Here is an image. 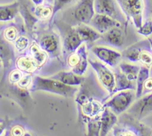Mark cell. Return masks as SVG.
Instances as JSON below:
<instances>
[{
	"label": "cell",
	"mask_w": 152,
	"mask_h": 136,
	"mask_svg": "<svg viewBox=\"0 0 152 136\" xmlns=\"http://www.w3.org/2000/svg\"><path fill=\"white\" fill-rule=\"evenodd\" d=\"M16 66L23 74H33L39 67L30 55H21L16 61Z\"/></svg>",
	"instance_id": "18"
},
{
	"label": "cell",
	"mask_w": 152,
	"mask_h": 136,
	"mask_svg": "<svg viewBox=\"0 0 152 136\" xmlns=\"http://www.w3.org/2000/svg\"><path fill=\"white\" fill-rule=\"evenodd\" d=\"M150 76L152 78V64L150 66Z\"/></svg>",
	"instance_id": "40"
},
{
	"label": "cell",
	"mask_w": 152,
	"mask_h": 136,
	"mask_svg": "<svg viewBox=\"0 0 152 136\" xmlns=\"http://www.w3.org/2000/svg\"><path fill=\"white\" fill-rule=\"evenodd\" d=\"M88 61L89 64L96 72L100 84L108 92L109 96H112L116 88V77L113 71H111L102 61L93 60L91 58H89Z\"/></svg>",
	"instance_id": "2"
},
{
	"label": "cell",
	"mask_w": 152,
	"mask_h": 136,
	"mask_svg": "<svg viewBox=\"0 0 152 136\" xmlns=\"http://www.w3.org/2000/svg\"><path fill=\"white\" fill-rule=\"evenodd\" d=\"M130 112L137 118H142L151 113L152 92L138 98L137 102L131 106Z\"/></svg>",
	"instance_id": "11"
},
{
	"label": "cell",
	"mask_w": 152,
	"mask_h": 136,
	"mask_svg": "<svg viewBox=\"0 0 152 136\" xmlns=\"http://www.w3.org/2000/svg\"><path fill=\"white\" fill-rule=\"evenodd\" d=\"M139 61L141 62L143 65L150 67L152 64V54L148 49H144L142 51V52L140 55V58Z\"/></svg>",
	"instance_id": "31"
},
{
	"label": "cell",
	"mask_w": 152,
	"mask_h": 136,
	"mask_svg": "<svg viewBox=\"0 0 152 136\" xmlns=\"http://www.w3.org/2000/svg\"><path fill=\"white\" fill-rule=\"evenodd\" d=\"M96 42L102 45H107L112 47L121 49L124 46L125 37L120 28L114 27L102 34L100 38Z\"/></svg>",
	"instance_id": "10"
},
{
	"label": "cell",
	"mask_w": 152,
	"mask_h": 136,
	"mask_svg": "<svg viewBox=\"0 0 152 136\" xmlns=\"http://www.w3.org/2000/svg\"><path fill=\"white\" fill-rule=\"evenodd\" d=\"M144 91H146L145 93L152 92V78H148L144 83L143 85V93ZM142 93V94H143Z\"/></svg>",
	"instance_id": "36"
},
{
	"label": "cell",
	"mask_w": 152,
	"mask_h": 136,
	"mask_svg": "<svg viewBox=\"0 0 152 136\" xmlns=\"http://www.w3.org/2000/svg\"><path fill=\"white\" fill-rule=\"evenodd\" d=\"M51 78L55 79L61 82L64 84L74 87H78L82 85L84 81V77L83 76H79L75 74L72 71H62L53 76H51Z\"/></svg>",
	"instance_id": "14"
},
{
	"label": "cell",
	"mask_w": 152,
	"mask_h": 136,
	"mask_svg": "<svg viewBox=\"0 0 152 136\" xmlns=\"http://www.w3.org/2000/svg\"><path fill=\"white\" fill-rule=\"evenodd\" d=\"M31 91L50 92L55 94L64 96H71L78 91V87L66 85L58 80L51 77H43L35 76L32 80V83L28 89Z\"/></svg>",
	"instance_id": "1"
},
{
	"label": "cell",
	"mask_w": 152,
	"mask_h": 136,
	"mask_svg": "<svg viewBox=\"0 0 152 136\" xmlns=\"http://www.w3.org/2000/svg\"><path fill=\"white\" fill-rule=\"evenodd\" d=\"M94 9L96 14L109 16L119 23L126 20L116 0H95Z\"/></svg>",
	"instance_id": "6"
},
{
	"label": "cell",
	"mask_w": 152,
	"mask_h": 136,
	"mask_svg": "<svg viewBox=\"0 0 152 136\" xmlns=\"http://www.w3.org/2000/svg\"><path fill=\"white\" fill-rule=\"evenodd\" d=\"M116 77V88L114 90V93L121 90H133L136 91V82L131 81L126 77V76L122 74L120 70L118 68L117 71H113Z\"/></svg>",
	"instance_id": "16"
},
{
	"label": "cell",
	"mask_w": 152,
	"mask_h": 136,
	"mask_svg": "<svg viewBox=\"0 0 152 136\" xmlns=\"http://www.w3.org/2000/svg\"><path fill=\"white\" fill-rule=\"evenodd\" d=\"M114 135L115 136H137L133 132L123 129H116L114 132Z\"/></svg>",
	"instance_id": "34"
},
{
	"label": "cell",
	"mask_w": 152,
	"mask_h": 136,
	"mask_svg": "<svg viewBox=\"0 0 152 136\" xmlns=\"http://www.w3.org/2000/svg\"><path fill=\"white\" fill-rule=\"evenodd\" d=\"M94 2L95 0H78L72 11V17L76 25L80 23L90 25L96 14Z\"/></svg>",
	"instance_id": "5"
},
{
	"label": "cell",
	"mask_w": 152,
	"mask_h": 136,
	"mask_svg": "<svg viewBox=\"0 0 152 136\" xmlns=\"http://www.w3.org/2000/svg\"><path fill=\"white\" fill-rule=\"evenodd\" d=\"M66 32L63 37V50L64 53L68 56L70 54L76 52L77 49L84 43L78 32H76L75 26H69L66 28Z\"/></svg>",
	"instance_id": "9"
},
{
	"label": "cell",
	"mask_w": 152,
	"mask_h": 136,
	"mask_svg": "<svg viewBox=\"0 0 152 136\" xmlns=\"http://www.w3.org/2000/svg\"><path fill=\"white\" fill-rule=\"evenodd\" d=\"M127 21L132 20L136 28L139 29L143 23L142 0H116Z\"/></svg>",
	"instance_id": "3"
},
{
	"label": "cell",
	"mask_w": 152,
	"mask_h": 136,
	"mask_svg": "<svg viewBox=\"0 0 152 136\" xmlns=\"http://www.w3.org/2000/svg\"><path fill=\"white\" fill-rule=\"evenodd\" d=\"M29 54H30V56L34 60L39 68L46 63L49 56L48 54L45 51H43L36 43L31 44L29 47Z\"/></svg>",
	"instance_id": "24"
},
{
	"label": "cell",
	"mask_w": 152,
	"mask_h": 136,
	"mask_svg": "<svg viewBox=\"0 0 152 136\" xmlns=\"http://www.w3.org/2000/svg\"><path fill=\"white\" fill-rule=\"evenodd\" d=\"M0 57L3 60V65L7 67L14 58V51L8 41L0 35Z\"/></svg>",
	"instance_id": "22"
},
{
	"label": "cell",
	"mask_w": 152,
	"mask_h": 136,
	"mask_svg": "<svg viewBox=\"0 0 152 136\" xmlns=\"http://www.w3.org/2000/svg\"><path fill=\"white\" fill-rule=\"evenodd\" d=\"M19 11V2H14L8 5H0V22L11 21L15 18Z\"/></svg>",
	"instance_id": "17"
},
{
	"label": "cell",
	"mask_w": 152,
	"mask_h": 136,
	"mask_svg": "<svg viewBox=\"0 0 152 136\" xmlns=\"http://www.w3.org/2000/svg\"><path fill=\"white\" fill-rule=\"evenodd\" d=\"M150 76V68L147 66L142 65L140 67L137 80H136V99L142 96L143 85L144 83Z\"/></svg>",
	"instance_id": "25"
},
{
	"label": "cell",
	"mask_w": 152,
	"mask_h": 136,
	"mask_svg": "<svg viewBox=\"0 0 152 136\" xmlns=\"http://www.w3.org/2000/svg\"><path fill=\"white\" fill-rule=\"evenodd\" d=\"M32 80H33V78L30 74H23L21 79L18 82L17 85L21 88L27 89V87H30L32 83Z\"/></svg>",
	"instance_id": "33"
},
{
	"label": "cell",
	"mask_w": 152,
	"mask_h": 136,
	"mask_svg": "<svg viewBox=\"0 0 152 136\" xmlns=\"http://www.w3.org/2000/svg\"><path fill=\"white\" fill-rule=\"evenodd\" d=\"M112 97L104 104L116 114L123 112L131 106L136 99V91L133 90H121L112 95Z\"/></svg>",
	"instance_id": "4"
},
{
	"label": "cell",
	"mask_w": 152,
	"mask_h": 136,
	"mask_svg": "<svg viewBox=\"0 0 152 136\" xmlns=\"http://www.w3.org/2000/svg\"><path fill=\"white\" fill-rule=\"evenodd\" d=\"M78 0H54L53 6H52L53 11H52V17H51V20H52V19L55 17L57 13L59 12L61 10L64 9L66 7H69L70 5L75 3Z\"/></svg>",
	"instance_id": "27"
},
{
	"label": "cell",
	"mask_w": 152,
	"mask_h": 136,
	"mask_svg": "<svg viewBox=\"0 0 152 136\" xmlns=\"http://www.w3.org/2000/svg\"><path fill=\"white\" fill-rule=\"evenodd\" d=\"M5 124H4L3 123H0V136L3 134L4 131H5Z\"/></svg>",
	"instance_id": "38"
},
{
	"label": "cell",
	"mask_w": 152,
	"mask_h": 136,
	"mask_svg": "<svg viewBox=\"0 0 152 136\" xmlns=\"http://www.w3.org/2000/svg\"><path fill=\"white\" fill-rule=\"evenodd\" d=\"M47 1H49V2H54V0H47Z\"/></svg>",
	"instance_id": "42"
},
{
	"label": "cell",
	"mask_w": 152,
	"mask_h": 136,
	"mask_svg": "<svg viewBox=\"0 0 152 136\" xmlns=\"http://www.w3.org/2000/svg\"><path fill=\"white\" fill-rule=\"evenodd\" d=\"M2 37L8 43L14 42L18 37V30L14 26H8L4 29Z\"/></svg>",
	"instance_id": "28"
},
{
	"label": "cell",
	"mask_w": 152,
	"mask_h": 136,
	"mask_svg": "<svg viewBox=\"0 0 152 136\" xmlns=\"http://www.w3.org/2000/svg\"><path fill=\"white\" fill-rule=\"evenodd\" d=\"M24 134V130L20 126H16L13 127L11 131V136H23Z\"/></svg>",
	"instance_id": "35"
},
{
	"label": "cell",
	"mask_w": 152,
	"mask_h": 136,
	"mask_svg": "<svg viewBox=\"0 0 152 136\" xmlns=\"http://www.w3.org/2000/svg\"><path fill=\"white\" fill-rule=\"evenodd\" d=\"M149 43L148 41H142L135 43L122 52V58L130 63H137L139 61L140 55L144 49H145L147 45Z\"/></svg>",
	"instance_id": "15"
},
{
	"label": "cell",
	"mask_w": 152,
	"mask_h": 136,
	"mask_svg": "<svg viewBox=\"0 0 152 136\" xmlns=\"http://www.w3.org/2000/svg\"><path fill=\"white\" fill-rule=\"evenodd\" d=\"M151 2H150V7H151V12H152V0H150Z\"/></svg>",
	"instance_id": "41"
},
{
	"label": "cell",
	"mask_w": 152,
	"mask_h": 136,
	"mask_svg": "<svg viewBox=\"0 0 152 136\" xmlns=\"http://www.w3.org/2000/svg\"><path fill=\"white\" fill-rule=\"evenodd\" d=\"M101 129L100 135L105 136L108 131L112 128L113 126L116 122V117L108 109H104L100 118Z\"/></svg>",
	"instance_id": "21"
},
{
	"label": "cell",
	"mask_w": 152,
	"mask_h": 136,
	"mask_svg": "<svg viewBox=\"0 0 152 136\" xmlns=\"http://www.w3.org/2000/svg\"><path fill=\"white\" fill-rule=\"evenodd\" d=\"M90 50L102 63L112 68L117 67L122 59V52L106 46L96 45L92 46Z\"/></svg>",
	"instance_id": "7"
},
{
	"label": "cell",
	"mask_w": 152,
	"mask_h": 136,
	"mask_svg": "<svg viewBox=\"0 0 152 136\" xmlns=\"http://www.w3.org/2000/svg\"><path fill=\"white\" fill-rule=\"evenodd\" d=\"M38 45L48 55L57 57L61 52V40L55 32H47L42 34L38 40Z\"/></svg>",
	"instance_id": "8"
},
{
	"label": "cell",
	"mask_w": 152,
	"mask_h": 136,
	"mask_svg": "<svg viewBox=\"0 0 152 136\" xmlns=\"http://www.w3.org/2000/svg\"><path fill=\"white\" fill-rule=\"evenodd\" d=\"M2 65H3V60H2V58L0 57V68L2 67Z\"/></svg>",
	"instance_id": "39"
},
{
	"label": "cell",
	"mask_w": 152,
	"mask_h": 136,
	"mask_svg": "<svg viewBox=\"0 0 152 136\" xmlns=\"http://www.w3.org/2000/svg\"><path fill=\"white\" fill-rule=\"evenodd\" d=\"M78 52L80 55L79 63L76 67L71 70L74 74H78L79 76H83L87 71L89 61H88V55H87V46L85 43H83L81 46L78 49Z\"/></svg>",
	"instance_id": "20"
},
{
	"label": "cell",
	"mask_w": 152,
	"mask_h": 136,
	"mask_svg": "<svg viewBox=\"0 0 152 136\" xmlns=\"http://www.w3.org/2000/svg\"><path fill=\"white\" fill-rule=\"evenodd\" d=\"M90 26L102 35L114 27L120 28L121 23L109 16L96 14L92 19Z\"/></svg>",
	"instance_id": "12"
},
{
	"label": "cell",
	"mask_w": 152,
	"mask_h": 136,
	"mask_svg": "<svg viewBox=\"0 0 152 136\" xmlns=\"http://www.w3.org/2000/svg\"><path fill=\"white\" fill-rule=\"evenodd\" d=\"M30 44L29 39L26 36H19L14 41V49L18 52H23Z\"/></svg>",
	"instance_id": "29"
},
{
	"label": "cell",
	"mask_w": 152,
	"mask_h": 136,
	"mask_svg": "<svg viewBox=\"0 0 152 136\" xmlns=\"http://www.w3.org/2000/svg\"><path fill=\"white\" fill-rule=\"evenodd\" d=\"M137 32L145 37L152 35V20H148L142 23V25L137 29Z\"/></svg>",
	"instance_id": "30"
},
{
	"label": "cell",
	"mask_w": 152,
	"mask_h": 136,
	"mask_svg": "<svg viewBox=\"0 0 152 136\" xmlns=\"http://www.w3.org/2000/svg\"><path fill=\"white\" fill-rule=\"evenodd\" d=\"M119 69L122 74L126 76L128 79L136 82L140 70V66L128 61H121L119 64Z\"/></svg>",
	"instance_id": "23"
},
{
	"label": "cell",
	"mask_w": 152,
	"mask_h": 136,
	"mask_svg": "<svg viewBox=\"0 0 152 136\" xmlns=\"http://www.w3.org/2000/svg\"><path fill=\"white\" fill-rule=\"evenodd\" d=\"M23 76V73L20 71V70L15 69L11 71L8 75V81L10 84L17 85L18 82L21 79Z\"/></svg>",
	"instance_id": "32"
},
{
	"label": "cell",
	"mask_w": 152,
	"mask_h": 136,
	"mask_svg": "<svg viewBox=\"0 0 152 136\" xmlns=\"http://www.w3.org/2000/svg\"><path fill=\"white\" fill-rule=\"evenodd\" d=\"M31 1L35 6L43 5L45 3V0H31Z\"/></svg>",
	"instance_id": "37"
},
{
	"label": "cell",
	"mask_w": 152,
	"mask_h": 136,
	"mask_svg": "<svg viewBox=\"0 0 152 136\" xmlns=\"http://www.w3.org/2000/svg\"><path fill=\"white\" fill-rule=\"evenodd\" d=\"M75 28L84 43H94L97 41L102 36L99 32L89 25L80 23L75 26Z\"/></svg>",
	"instance_id": "13"
},
{
	"label": "cell",
	"mask_w": 152,
	"mask_h": 136,
	"mask_svg": "<svg viewBox=\"0 0 152 136\" xmlns=\"http://www.w3.org/2000/svg\"><path fill=\"white\" fill-rule=\"evenodd\" d=\"M0 97H1V95H0Z\"/></svg>",
	"instance_id": "43"
},
{
	"label": "cell",
	"mask_w": 152,
	"mask_h": 136,
	"mask_svg": "<svg viewBox=\"0 0 152 136\" xmlns=\"http://www.w3.org/2000/svg\"><path fill=\"white\" fill-rule=\"evenodd\" d=\"M82 112L84 115L90 118H96L99 116L104 109V106L96 99H91L81 106Z\"/></svg>",
	"instance_id": "19"
},
{
	"label": "cell",
	"mask_w": 152,
	"mask_h": 136,
	"mask_svg": "<svg viewBox=\"0 0 152 136\" xmlns=\"http://www.w3.org/2000/svg\"><path fill=\"white\" fill-rule=\"evenodd\" d=\"M52 11H53L52 7L45 5L44 3L43 5L35 6L34 8L33 14L38 20H44L49 19V17H52Z\"/></svg>",
	"instance_id": "26"
}]
</instances>
